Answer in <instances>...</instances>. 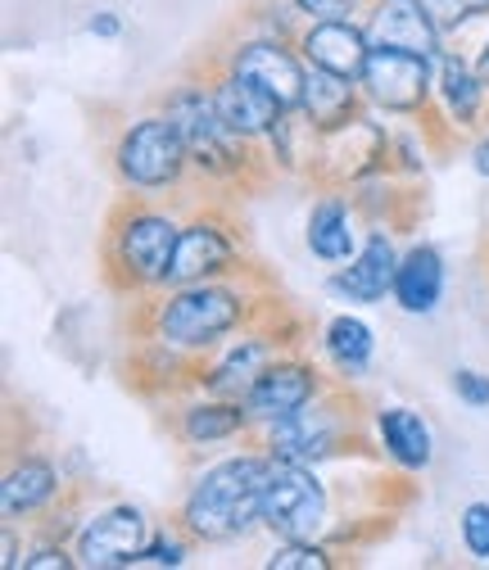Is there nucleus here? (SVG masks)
<instances>
[{
    "label": "nucleus",
    "mask_w": 489,
    "mask_h": 570,
    "mask_svg": "<svg viewBox=\"0 0 489 570\" xmlns=\"http://www.w3.org/2000/svg\"><path fill=\"white\" fill-rule=\"evenodd\" d=\"M272 480V462L263 458H227L214 471H204L199 484L186 498V525L208 539L223 543L250 530V521H263V493Z\"/></svg>",
    "instance_id": "f257e3e1"
},
{
    "label": "nucleus",
    "mask_w": 489,
    "mask_h": 570,
    "mask_svg": "<svg viewBox=\"0 0 489 570\" xmlns=\"http://www.w3.org/2000/svg\"><path fill=\"white\" fill-rule=\"evenodd\" d=\"M168 118L177 122L195 168L214 173V177H227V173H236L245 164V146H241L245 136L227 127L218 100L204 96L199 87H182L177 96H168Z\"/></svg>",
    "instance_id": "f03ea898"
},
{
    "label": "nucleus",
    "mask_w": 489,
    "mask_h": 570,
    "mask_svg": "<svg viewBox=\"0 0 489 570\" xmlns=\"http://www.w3.org/2000/svg\"><path fill=\"white\" fill-rule=\"evenodd\" d=\"M241 317H245L241 295L195 281V285H182V291L159 308V335L177 348H204V344L223 340L227 331H236Z\"/></svg>",
    "instance_id": "7ed1b4c3"
},
{
    "label": "nucleus",
    "mask_w": 489,
    "mask_h": 570,
    "mask_svg": "<svg viewBox=\"0 0 489 570\" xmlns=\"http://www.w3.org/2000/svg\"><path fill=\"white\" fill-rule=\"evenodd\" d=\"M186 159H190L186 140H182V131H177V122L168 114L164 118H141L118 140V173H123V181L146 186V190L177 181Z\"/></svg>",
    "instance_id": "20e7f679"
},
{
    "label": "nucleus",
    "mask_w": 489,
    "mask_h": 570,
    "mask_svg": "<svg viewBox=\"0 0 489 570\" xmlns=\"http://www.w3.org/2000/svg\"><path fill=\"white\" fill-rule=\"evenodd\" d=\"M326 517V493L309 466L282 462L272 466L267 493H263V525L282 539H313Z\"/></svg>",
    "instance_id": "39448f33"
},
{
    "label": "nucleus",
    "mask_w": 489,
    "mask_h": 570,
    "mask_svg": "<svg viewBox=\"0 0 489 570\" xmlns=\"http://www.w3.org/2000/svg\"><path fill=\"white\" fill-rule=\"evenodd\" d=\"M363 87L376 105L408 114L427 100L431 87V59L412 55V50H390V46H372L368 68H363Z\"/></svg>",
    "instance_id": "423d86ee"
},
{
    "label": "nucleus",
    "mask_w": 489,
    "mask_h": 570,
    "mask_svg": "<svg viewBox=\"0 0 489 570\" xmlns=\"http://www.w3.org/2000/svg\"><path fill=\"white\" fill-rule=\"evenodd\" d=\"M150 543V525L136 508H109L96 521H87V530L78 534V557L91 570H109V566H136V557Z\"/></svg>",
    "instance_id": "0eeeda50"
},
{
    "label": "nucleus",
    "mask_w": 489,
    "mask_h": 570,
    "mask_svg": "<svg viewBox=\"0 0 489 570\" xmlns=\"http://www.w3.org/2000/svg\"><path fill=\"white\" fill-rule=\"evenodd\" d=\"M177 236H182V227H173L168 218H159V213H131L118 232V263L127 267V276L136 285L168 281Z\"/></svg>",
    "instance_id": "6e6552de"
},
{
    "label": "nucleus",
    "mask_w": 489,
    "mask_h": 570,
    "mask_svg": "<svg viewBox=\"0 0 489 570\" xmlns=\"http://www.w3.org/2000/svg\"><path fill=\"white\" fill-rule=\"evenodd\" d=\"M232 73H245L258 87H267L276 100H282V109L304 105L309 73L300 68V59L286 46H276V41H250V46H241L236 59H232Z\"/></svg>",
    "instance_id": "1a4fd4ad"
},
{
    "label": "nucleus",
    "mask_w": 489,
    "mask_h": 570,
    "mask_svg": "<svg viewBox=\"0 0 489 570\" xmlns=\"http://www.w3.org/2000/svg\"><path fill=\"white\" fill-rule=\"evenodd\" d=\"M368 55H372L368 32H359L349 19H317L304 32V59L313 68H331L340 78H363Z\"/></svg>",
    "instance_id": "9d476101"
},
{
    "label": "nucleus",
    "mask_w": 489,
    "mask_h": 570,
    "mask_svg": "<svg viewBox=\"0 0 489 570\" xmlns=\"http://www.w3.org/2000/svg\"><path fill=\"white\" fill-rule=\"evenodd\" d=\"M317 394V381L309 367L300 363H276L258 376V385L245 394V412L258 416V421H286L295 416L300 407H309Z\"/></svg>",
    "instance_id": "9b49d317"
},
{
    "label": "nucleus",
    "mask_w": 489,
    "mask_h": 570,
    "mask_svg": "<svg viewBox=\"0 0 489 570\" xmlns=\"http://www.w3.org/2000/svg\"><path fill=\"white\" fill-rule=\"evenodd\" d=\"M232 240L223 227L214 223H195V227H182L177 236V249H173V263H168V281L173 285H195L204 276H214L232 263Z\"/></svg>",
    "instance_id": "f8f14e48"
},
{
    "label": "nucleus",
    "mask_w": 489,
    "mask_h": 570,
    "mask_svg": "<svg viewBox=\"0 0 489 570\" xmlns=\"http://www.w3.org/2000/svg\"><path fill=\"white\" fill-rule=\"evenodd\" d=\"M214 100H218L227 127L241 131V136H263V131H272L276 122H282V114H286L282 100H276L267 87H258L254 78H245V73H232L214 91Z\"/></svg>",
    "instance_id": "ddd939ff"
},
{
    "label": "nucleus",
    "mask_w": 489,
    "mask_h": 570,
    "mask_svg": "<svg viewBox=\"0 0 489 570\" xmlns=\"http://www.w3.org/2000/svg\"><path fill=\"white\" fill-rule=\"evenodd\" d=\"M394 276H399L394 245L376 232V236L363 245V254L331 281V291H335V295H349L354 304H376V299H385V291H394Z\"/></svg>",
    "instance_id": "4468645a"
},
{
    "label": "nucleus",
    "mask_w": 489,
    "mask_h": 570,
    "mask_svg": "<svg viewBox=\"0 0 489 570\" xmlns=\"http://www.w3.org/2000/svg\"><path fill=\"white\" fill-rule=\"evenodd\" d=\"M368 41L372 46H390V50H412V55H436L440 50V28L427 19L422 6H399V0H390V6H381L368 23Z\"/></svg>",
    "instance_id": "2eb2a0df"
},
{
    "label": "nucleus",
    "mask_w": 489,
    "mask_h": 570,
    "mask_svg": "<svg viewBox=\"0 0 489 570\" xmlns=\"http://www.w3.org/2000/svg\"><path fill=\"white\" fill-rule=\"evenodd\" d=\"M444 295V258L431 245H417L399 258V276H394V299L403 313H436Z\"/></svg>",
    "instance_id": "dca6fc26"
},
{
    "label": "nucleus",
    "mask_w": 489,
    "mask_h": 570,
    "mask_svg": "<svg viewBox=\"0 0 489 570\" xmlns=\"http://www.w3.org/2000/svg\"><path fill=\"white\" fill-rule=\"evenodd\" d=\"M335 444V431L326 412H295L286 421H272V458L276 462H295V466H313L317 458H326Z\"/></svg>",
    "instance_id": "f3484780"
},
{
    "label": "nucleus",
    "mask_w": 489,
    "mask_h": 570,
    "mask_svg": "<svg viewBox=\"0 0 489 570\" xmlns=\"http://www.w3.org/2000/svg\"><path fill=\"white\" fill-rule=\"evenodd\" d=\"M304 114L322 131L349 127V118H354V78H340V73H331V68H309Z\"/></svg>",
    "instance_id": "a211bd4d"
},
{
    "label": "nucleus",
    "mask_w": 489,
    "mask_h": 570,
    "mask_svg": "<svg viewBox=\"0 0 489 570\" xmlns=\"http://www.w3.org/2000/svg\"><path fill=\"white\" fill-rule=\"evenodd\" d=\"M376 431H381V444L390 449V458L408 471H422L431 466V431H427V421L408 412V407H385L376 416Z\"/></svg>",
    "instance_id": "6ab92c4d"
},
{
    "label": "nucleus",
    "mask_w": 489,
    "mask_h": 570,
    "mask_svg": "<svg viewBox=\"0 0 489 570\" xmlns=\"http://www.w3.org/2000/svg\"><path fill=\"white\" fill-rule=\"evenodd\" d=\"M272 367V348L263 344V340H241L227 358L218 363V372L208 376V390H214L218 399H245L254 385H258V376Z\"/></svg>",
    "instance_id": "aec40b11"
},
{
    "label": "nucleus",
    "mask_w": 489,
    "mask_h": 570,
    "mask_svg": "<svg viewBox=\"0 0 489 570\" xmlns=\"http://www.w3.org/2000/svg\"><path fill=\"white\" fill-rule=\"evenodd\" d=\"M55 498V466L50 462H19L6 484H0V512L6 517H28L46 508Z\"/></svg>",
    "instance_id": "412c9836"
},
{
    "label": "nucleus",
    "mask_w": 489,
    "mask_h": 570,
    "mask_svg": "<svg viewBox=\"0 0 489 570\" xmlns=\"http://www.w3.org/2000/svg\"><path fill=\"white\" fill-rule=\"evenodd\" d=\"M309 249L326 263H344L349 254H354V232H349V213L344 204L326 199L313 208V218H309Z\"/></svg>",
    "instance_id": "4be33fe9"
},
{
    "label": "nucleus",
    "mask_w": 489,
    "mask_h": 570,
    "mask_svg": "<svg viewBox=\"0 0 489 570\" xmlns=\"http://www.w3.org/2000/svg\"><path fill=\"white\" fill-rule=\"evenodd\" d=\"M326 353L344 376H359L372 363V331L359 317H335L326 326Z\"/></svg>",
    "instance_id": "5701e85b"
},
{
    "label": "nucleus",
    "mask_w": 489,
    "mask_h": 570,
    "mask_svg": "<svg viewBox=\"0 0 489 570\" xmlns=\"http://www.w3.org/2000/svg\"><path fill=\"white\" fill-rule=\"evenodd\" d=\"M241 425H245V412H241L236 399H232V403H195V407L182 416V431H186V440H195V444L232 440Z\"/></svg>",
    "instance_id": "b1692460"
},
{
    "label": "nucleus",
    "mask_w": 489,
    "mask_h": 570,
    "mask_svg": "<svg viewBox=\"0 0 489 570\" xmlns=\"http://www.w3.org/2000/svg\"><path fill=\"white\" fill-rule=\"evenodd\" d=\"M440 87H444V100H449V109H453L458 122H471V118L480 114L485 82H480V73H471L462 59H444V68H440Z\"/></svg>",
    "instance_id": "393cba45"
},
{
    "label": "nucleus",
    "mask_w": 489,
    "mask_h": 570,
    "mask_svg": "<svg viewBox=\"0 0 489 570\" xmlns=\"http://www.w3.org/2000/svg\"><path fill=\"white\" fill-rule=\"evenodd\" d=\"M331 557L313 539H286V548H276L267 557V570H326Z\"/></svg>",
    "instance_id": "a878e982"
},
{
    "label": "nucleus",
    "mask_w": 489,
    "mask_h": 570,
    "mask_svg": "<svg viewBox=\"0 0 489 570\" xmlns=\"http://www.w3.org/2000/svg\"><path fill=\"white\" fill-rule=\"evenodd\" d=\"M417 6L427 10V19H431L440 32H449V28H462L467 19L485 14L489 0H417Z\"/></svg>",
    "instance_id": "bb28decb"
},
{
    "label": "nucleus",
    "mask_w": 489,
    "mask_h": 570,
    "mask_svg": "<svg viewBox=\"0 0 489 570\" xmlns=\"http://www.w3.org/2000/svg\"><path fill=\"white\" fill-rule=\"evenodd\" d=\"M462 543L476 561H489V503H471L462 512Z\"/></svg>",
    "instance_id": "cd10ccee"
},
{
    "label": "nucleus",
    "mask_w": 489,
    "mask_h": 570,
    "mask_svg": "<svg viewBox=\"0 0 489 570\" xmlns=\"http://www.w3.org/2000/svg\"><path fill=\"white\" fill-rule=\"evenodd\" d=\"M453 390H458L462 403H471V407H489V376L462 367V372H453Z\"/></svg>",
    "instance_id": "c85d7f7f"
},
{
    "label": "nucleus",
    "mask_w": 489,
    "mask_h": 570,
    "mask_svg": "<svg viewBox=\"0 0 489 570\" xmlns=\"http://www.w3.org/2000/svg\"><path fill=\"white\" fill-rule=\"evenodd\" d=\"M136 561H141V566H182L186 561V543L182 539H155V543H146V552L141 557H136Z\"/></svg>",
    "instance_id": "c756f323"
},
{
    "label": "nucleus",
    "mask_w": 489,
    "mask_h": 570,
    "mask_svg": "<svg viewBox=\"0 0 489 570\" xmlns=\"http://www.w3.org/2000/svg\"><path fill=\"white\" fill-rule=\"evenodd\" d=\"M354 6H359V0H295V10H304L313 23L317 19H349V14H354Z\"/></svg>",
    "instance_id": "7c9ffc66"
},
{
    "label": "nucleus",
    "mask_w": 489,
    "mask_h": 570,
    "mask_svg": "<svg viewBox=\"0 0 489 570\" xmlns=\"http://www.w3.org/2000/svg\"><path fill=\"white\" fill-rule=\"evenodd\" d=\"M23 566H28V570H63V566H68V557H63L59 548H41V552H32Z\"/></svg>",
    "instance_id": "2f4dec72"
},
{
    "label": "nucleus",
    "mask_w": 489,
    "mask_h": 570,
    "mask_svg": "<svg viewBox=\"0 0 489 570\" xmlns=\"http://www.w3.org/2000/svg\"><path fill=\"white\" fill-rule=\"evenodd\" d=\"M87 28H91L96 37H118V19H114V14H96Z\"/></svg>",
    "instance_id": "473e14b6"
},
{
    "label": "nucleus",
    "mask_w": 489,
    "mask_h": 570,
    "mask_svg": "<svg viewBox=\"0 0 489 570\" xmlns=\"http://www.w3.org/2000/svg\"><path fill=\"white\" fill-rule=\"evenodd\" d=\"M0 552H6V557H0V561H6L10 570L19 566V543H14V534H10V530H6V539H0Z\"/></svg>",
    "instance_id": "72a5a7b5"
},
{
    "label": "nucleus",
    "mask_w": 489,
    "mask_h": 570,
    "mask_svg": "<svg viewBox=\"0 0 489 570\" xmlns=\"http://www.w3.org/2000/svg\"><path fill=\"white\" fill-rule=\"evenodd\" d=\"M476 173H480V177H489V140L476 150Z\"/></svg>",
    "instance_id": "f704fd0d"
},
{
    "label": "nucleus",
    "mask_w": 489,
    "mask_h": 570,
    "mask_svg": "<svg viewBox=\"0 0 489 570\" xmlns=\"http://www.w3.org/2000/svg\"><path fill=\"white\" fill-rule=\"evenodd\" d=\"M476 73H480V82L489 87V41H485V50H480V63H476Z\"/></svg>",
    "instance_id": "c9c22d12"
}]
</instances>
